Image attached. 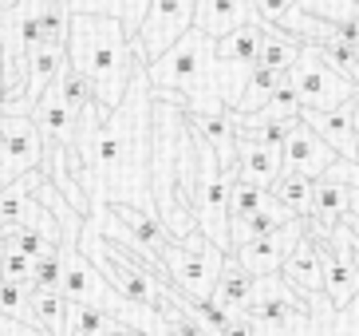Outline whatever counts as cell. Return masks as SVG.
<instances>
[{
	"label": "cell",
	"instance_id": "3957f363",
	"mask_svg": "<svg viewBox=\"0 0 359 336\" xmlns=\"http://www.w3.org/2000/svg\"><path fill=\"white\" fill-rule=\"evenodd\" d=\"M158 261L166 265V277L174 281V289H182L190 301H210L225 250H217L205 233L190 230L186 238H166Z\"/></svg>",
	"mask_w": 359,
	"mask_h": 336
},
{
	"label": "cell",
	"instance_id": "1f68e13d",
	"mask_svg": "<svg viewBox=\"0 0 359 336\" xmlns=\"http://www.w3.org/2000/svg\"><path fill=\"white\" fill-rule=\"evenodd\" d=\"M304 12H312V16H324V20L339 24L348 20V16H355V4L359 0H296Z\"/></svg>",
	"mask_w": 359,
	"mask_h": 336
},
{
	"label": "cell",
	"instance_id": "603a6c76",
	"mask_svg": "<svg viewBox=\"0 0 359 336\" xmlns=\"http://www.w3.org/2000/svg\"><path fill=\"white\" fill-rule=\"evenodd\" d=\"M261 24H264V32H261V48H257V63L276 67V72H288L296 63V56H300V40L288 36V32H280L269 20H261Z\"/></svg>",
	"mask_w": 359,
	"mask_h": 336
},
{
	"label": "cell",
	"instance_id": "7c38bea8",
	"mask_svg": "<svg viewBox=\"0 0 359 336\" xmlns=\"http://www.w3.org/2000/svg\"><path fill=\"white\" fill-rule=\"evenodd\" d=\"M249 301H253V273H249L233 253H225L222 269H217V281H213L210 305L222 316H233V313H245Z\"/></svg>",
	"mask_w": 359,
	"mask_h": 336
},
{
	"label": "cell",
	"instance_id": "5b68a950",
	"mask_svg": "<svg viewBox=\"0 0 359 336\" xmlns=\"http://www.w3.org/2000/svg\"><path fill=\"white\" fill-rule=\"evenodd\" d=\"M186 28H194V0H147V16L138 24L135 40V60L150 63L166 52Z\"/></svg>",
	"mask_w": 359,
	"mask_h": 336
},
{
	"label": "cell",
	"instance_id": "9a60e30c",
	"mask_svg": "<svg viewBox=\"0 0 359 336\" xmlns=\"http://www.w3.org/2000/svg\"><path fill=\"white\" fill-rule=\"evenodd\" d=\"M186 123L213 147L222 170H233V162H237V131H233L229 107H222V111H186Z\"/></svg>",
	"mask_w": 359,
	"mask_h": 336
},
{
	"label": "cell",
	"instance_id": "44dd1931",
	"mask_svg": "<svg viewBox=\"0 0 359 336\" xmlns=\"http://www.w3.org/2000/svg\"><path fill=\"white\" fill-rule=\"evenodd\" d=\"M28 309H32L36 328L52 336H64V316H67V297L60 289H48V285L28 281Z\"/></svg>",
	"mask_w": 359,
	"mask_h": 336
},
{
	"label": "cell",
	"instance_id": "4fadbf2b",
	"mask_svg": "<svg viewBox=\"0 0 359 336\" xmlns=\"http://www.w3.org/2000/svg\"><path fill=\"white\" fill-rule=\"evenodd\" d=\"M233 174L269 190L273 179L280 174V147L261 143V138H253V135H237V162H233Z\"/></svg>",
	"mask_w": 359,
	"mask_h": 336
},
{
	"label": "cell",
	"instance_id": "9c48e42d",
	"mask_svg": "<svg viewBox=\"0 0 359 336\" xmlns=\"http://www.w3.org/2000/svg\"><path fill=\"white\" fill-rule=\"evenodd\" d=\"M336 158L339 155L327 147V143L304 123V119H300V115L292 119L285 143H280V170H300V174H308V179H320Z\"/></svg>",
	"mask_w": 359,
	"mask_h": 336
},
{
	"label": "cell",
	"instance_id": "83f0119b",
	"mask_svg": "<svg viewBox=\"0 0 359 336\" xmlns=\"http://www.w3.org/2000/svg\"><path fill=\"white\" fill-rule=\"evenodd\" d=\"M264 202H269V190L264 186H253V182L237 179V174L229 179V218H241V214L261 210Z\"/></svg>",
	"mask_w": 359,
	"mask_h": 336
},
{
	"label": "cell",
	"instance_id": "d6986e66",
	"mask_svg": "<svg viewBox=\"0 0 359 336\" xmlns=\"http://www.w3.org/2000/svg\"><path fill=\"white\" fill-rule=\"evenodd\" d=\"M261 32H264L261 20L237 24L233 32H225V36L213 40V52H217V60H225V63L253 67V63H257V48H261Z\"/></svg>",
	"mask_w": 359,
	"mask_h": 336
},
{
	"label": "cell",
	"instance_id": "52a82bcc",
	"mask_svg": "<svg viewBox=\"0 0 359 336\" xmlns=\"http://www.w3.org/2000/svg\"><path fill=\"white\" fill-rule=\"evenodd\" d=\"M43 162V135L32 115H4V150H0V190Z\"/></svg>",
	"mask_w": 359,
	"mask_h": 336
},
{
	"label": "cell",
	"instance_id": "e0dca14e",
	"mask_svg": "<svg viewBox=\"0 0 359 336\" xmlns=\"http://www.w3.org/2000/svg\"><path fill=\"white\" fill-rule=\"evenodd\" d=\"M64 63H67V48H64V44L40 40L32 52H28V91H24V99H28L32 107H36V99H40L43 87L64 72Z\"/></svg>",
	"mask_w": 359,
	"mask_h": 336
},
{
	"label": "cell",
	"instance_id": "8992f818",
	"mask_svg": "<svg viewBox=\"0 0 359 336\" xmlns=\"http://www.w3.org/2000/svg\"><path fill=\"white\" fill-rule=\"evenodd\" d=\"M320 257H324V297L332 309L351 305V297L359 293V257L351 250L348 221H336V230L320 238Z\"/></svg>",
	"mask_w": 359,
	"mask_h": 336
},
{
	"label": "cell",
	"instance_id": "836d02e7",
	"mask_svg": "<svg viewBox=\"0 0 359 336\" xmlns=\"http://www.w3.org/2000/svg\"><path fill=\"white\" fill-rule=\"evenodd\" d=\"M327 179H339V182H348V186H359V158L351 162V158H336L332 167L324 170Z\"/></svg>",
	"mask_w": 359,
	"mask_h": 336
},
{
	"label": "cell",
	"instance_id": "8d00e7d4",
	"mask_svg": "<svg viewBox=\"0 0 359 336\" xmlns=\"http://www.w3.org/2000/svg\"><path fill=\"white\" fill-rule=\"evenodd\" d=\"M0 150H4V115H0Z\"/></svg>",
	"mask_w": 359,
	"mask_h": 336
},
{
	"label": "cell",
	"instance_id": "484cf974",
	"mask_svg": "<svg viewBox=\"0 0 359 336\" xmlns=\"http://www.w3.org/2000/svg\"><path fill=\"white\" fill-rule=\"evenodd\" d=\"M55 84H60V95L67 99V107H72L75 115H79L83 107L95 103V87H91V79H87L79 67H72V63H64V72L55 75Z\"/></svg>",
	"mask_w": 359,
	"mask_h": 336
},
{
	"label": "cell",
	"instance_id": "8fae6325",
	"mask_svg": "<svg viewBox=\"0 0 359 336\" xmlns=\"http://www.w3.org/2000/svg\"><path fill=\"white\" fill-rule=\"evenodd\" d=\"M32 119L43 135V147H72L75 143V111L67 107V99L60 95V84H48L40 91L32 107Z\"/></svg>",
	"mask_w": 359,
	"mask_h": 336
},
{
	"label": "cell",
	"instance_id": "5bb4252c",
	"mask_svg": "<svg viewBox=\"0 0 359 336\" xmlns=\"http://www.w3.org/2000/svg\"><path fill=\"white\" fill-rule=\"evenodd\" d=\"M280 277H285V281L292 285L300 297L320 293V289H324V257H320V238L304 233V238L296 242V250L285 257Z\"/></svg>",
	"mask_w": 359,
	"mask_h": 336
},
{
	"label": "cell",
	"instance_id": "4316f807",
	"mask_svg": "<svg viewBox=\"0 0 359 336\" xmlns=\"http://www.w3.org/2000/svg\"><path fill=\"white\" fill-rule=\"evenodd\" d=\"M316 52H320V60L324 63H332L339 75H348L351 84H359V48L355 44H348V40H324V44H316Z\"/></svg>",
	"mask_w": 359,
	"mask_h": 336
},
{
	"label": "cell",
	"instance_id": "7a4b0ae2",
	"mask_svg": "<svg viewBox=\"0 0 359 336\" xmlns=\"http://www.w3.org/2000/svg\"><path fill=\"white\" fill-rule=\"evenodd\" d=\"M64 48H67V63L79 67V72L91 79L95 103L103 107V111H111V107L123 99L130 75H135V67H138L123 20L103 16V12L72 8Z\"/></svg>",
	"mask_w": 359,
	"mask_h": 336
},
{
	"label": "cell",
	"instance_id": "2e32d148",
	"mask_svg": "<svg viewBox=\"0 0 359 336\" xmlns=\"http://www.w3.org/2000/svg\"><path fill=\"white\" fill-rule=\"evenodd\" d=\"M249 20H257L253 0H194V28L213 36V40Z\"/></svg>",
	"mask_w": 359,
	"mask_h": 336
},
{
	"label": "cell",
	"instance_id": "277c9868",
	"mask_svg": "<svg viewBox=\"0 0 359 336\" xmlns=\"http://www.w3.org/2000/svg\"><path fill=\"white\" fill-rule=\"evenodd\" d=\"M285 79L296 91L300 107H312V111H327V107L348 103L351 95L359 91V84H351L348 75H339L332 63L320 60L316 44H300V56L285 72Z\"/></svg>",
	"mask_w": 359,
	"mask_h": 336
},
{
	"label": "cell",
	"instance_id": "d6a6232c",
	"mask_svg": "<svg viewBox=\"0 0 359 336\" xmlns=\"http://www.w3.org/2000/svg\"><path fill=\"white\" fill-rule=\"evenodd\" d=\"M292 4H296V0H253V16H257V20L276 24L288 8H292Z\"/></svg>",
	"mask_w": 359,
	"mask_h": 336
},
{
	"label": "cell",
	"instance_id": "d4e9b609",
	"mask_svg": "<svg viewBox=\"0 0 359 336\" xmlns=\"http://www.w3.org/2000/svg\"><path fill=\"white\" fill-rule=\"evenodd\" d=\"M280 84H285V72L264 67V63H253V72H249V79H245V87H241V99H237V107H229V111L249 115V111H257V107L269 103V95H273Z\"/></svg>",
	"mask_w": 359,
	"mask_h": 336
},
{
	"label": "cell",
	"instance_id": "7402d4cb",
	"mask_svg": "<svg viewBox=\"0 0 359 336\" xmlns=\"http://www.w3.org/2000/svg\"><path fill=\"white\" fill-rule=\"evenodd\" d=\"M312 186H316V179H308L300 170H280L273 179V186H269V194H273L292 218H308V210H312Z\"/></svg>",
	"mask_w": 359,
	"mask_h": 336
},
{
	"label": "cell",
	"instance_id": "4dcf8cb0",
	"mask_svg": "<svg viewBox=\"0 0 359 336\" xmlns=\"http://www.w3.org/2000/svg\"><path fill=\"white\" fill-rule=\"evenodd\" d=\"M32 273H36V257L4 245V253H0V277H8V281H32Z\"/></svg>",
	"mask_w": 359,
	"mask_h": 336
},
{
	"label": "cell",
	"instance_id": "cb8c5ba5",
	"mask_svg": "<svg viewBox=\"0 0 359 336\" xmlns=\"http://www.w3.org/2000/svg\"><path fill=\"white\" fill-rule=\"evenodd\" d=\"M276 28L288 32V36H296L300 44H324V40H336L339 32L332 20H324V16H312V12H304L300 4H292V8L276 20Z\"/></svg>",
	"mask_w": 359,
	"mask_h": 336
},
{
	"label": "cell",
	"instance_id": "ba28073f",
	"mask_svg": "<svg viewBox=\"0 0 359 336\" xmlns=\"http://www.w3.org/2000/svg\"><path fill=\"white\" fill-rule=\"evenodd\" d=\"M304 218H288L285 226H276V230L261 233V238H253V242L237 245V250H229L237 261L249 269L253 277L261 273H280V265H285V257L296 250V242L304 238Z\"/></svg>",
	"mask_w": 359,
	"mask_h": 336
},
{
	"label": "cell",
	"instance_id": "e575fe53",
	"mask_svg": "<svg viewBox=\"0 0 359 336\" xmlns=\"http://www.w3.org/2000/svg\"><path fill=\"white\" fill-rule=\"evenodd\" d=\"M348 221H359V186H348Z\"/></svg>",
	"mask_w": 359,
	"mask_h": 336
},
{
	"label": "cell",
	"instance_id": "ac0fdd59",
	"mask_svg": "<svg viewBox=\"0 0 359 336\" xmlns=\"http://www.w3.org/2000/svg\"><path fill=\"white\" fill-rule=\"evenodd\" d=\"M288 218H292V214H288L285 206L269 194V202H264L261 210L241 214V218H229V250H237V245H245V242H253V238L276 230V226H285Z\"/></svg>",
	"mask_w": 359,
	"mask_h": 336
},
{
	"label": "cell",
	"instance_id": "f1b7e54d",
	"mask_svg": "<svg viewBox=\"0 0 359 336\" xmlns=\"http://www.w3.org/2000/svg\"><path fill=\"white\" fill-rule=\"evenodd\" d=\"M0 313L36 325L32 309H28V281H8V277H0Z\"/></svg>",
	"mask_w": 359,
	"mask_h": 336
},
{
	"label": "cell",
	"instance_id": "ffe728a7",
	"mask_svg": "<svg viewBox=\"0 0 359 336\" xmlns=\"http://www.w3.org/2000/svg\"><path fill=\"white\" fill-rule=\"evenodd\" d=\"M127 332V325L118 316L103 313L95 305H79V301H67V316H64V336H115Z\"/></svg>",
	"mask_w": 359,
	"mask_h": 336
},
{
	"label": "cell",
	"instance_id": "d590c367",
	"mask_svg": "<svg viewBox=\"0 0 359 336\" xmlns=\"http://www.w3.org/2000/svg\"><path fill=\"white\" fill-rule=\"evenodd\" d=\"M115 336H162V332H138V328H127V332H115Z\"/></svg>",
	"mask_w": 359,
	"mask_h": 336
},
{
	"label": "cell",
	"instance_id": "6da1fadb",
	"mask_svg": "<svg viewBox=\"0 0 359 336\" xmlns=\"http://www.w3.org/2000/svg\"><path fill=\"white\" fill-rule=\"evenodd\" d=\"M253 67L225 63L213 52V36L186 28L158 60L147 63V79L154 99L182 95V111H222L237 107L241 87Z\"/></svg>",
	"mask_w": 359,
	"mask_h": 336
},
{
	"label": "cell",
	"instance_id": "f546056e",
	"mask_svg": "<svg viewBox=\"0 0 359 336\" xmlns=\"http://www.w3.org/2000/svg\"><path fill=\"white\" fill-rule=\"evenodd\" d=\"M32 281H36V285H48V289H60V293H64V253H60V245H55L52 253L36 257Z\"/></svg>",
	"mask_w": 359,
	"mask_h": 336
},
{
	"label": "cell",
	"instance_id": "30bf717a",
	"mask_svg": "<svg viewBox=\"0 0 359 336\" xmlns=\"http://www.w3.org/2000/svg\"><path fill=\"white\" fill-rule=\"evenodd\" d=\"M300 119H304L327 147L336 150L339 158H359V119H355V107L339 103V107H327V111H312V107H300Z\"/></svg>",
	"mask_w": 359,
	"mask_h": 336
}]
</instances>
